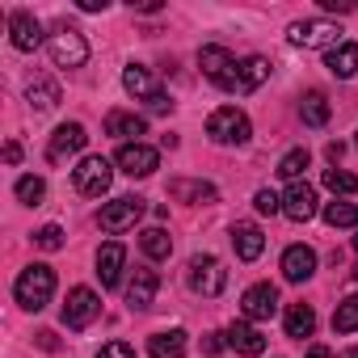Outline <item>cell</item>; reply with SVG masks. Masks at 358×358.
<instances>
[{"instance_id": "1", "label": "cell", "mask_w": 358, "mask_h": 358, "mask_svg": "<svg viewBox=\"0 0 358 358\" xmlns=\"http://www.w3.org/2000/svg\"><path fill=\"white\" fill-rule=\"evenodd\" d=\"M13 295H17V303H22L26 312H43V308L51 303V295H55V270L43 266V262L26 266V270L17 274V282H13Z\"/></svg>"}, {"instance_id": "2", "label": "cell", "mask_w": 358, "mask_h": 358, "mask_svg": "<svg viewBox=\"0 0 358 358\" xmlns=\"http://www.w3.org/2000/svg\"><path fill=\"white\" fill-rule=\"evenodd\" d=\"M199 68H203V76L215 85V89H224V93H236V80H241V64H236V55L228 51V47H203L199 51Z\"/></svg>"}, {"instance_id": "3", "label": "cell", "mask_w": 358, "mask_h": 358, "mask_svg": "<svg viewBox=\"0 0 358 358\" xmlns=\"http://www.w3.org/2000/svg\"><path fill=\"white\" fill-rule=\"evenodd\" d=\"M207 135H211L215 143H224V148H241V143H249L253 127H249L245 110H236V106H220V110L207 118Z\"/></svg>"}, {"instance_id": "4", "label": "cell", "mask_w": 358, "mask_h": 358, "mask_svg": "<svg viewBox=\"0 0 358 358\" xmlns=\"http://www.w3.org/2000/svg\"><path fill=\"white\" fill-rule=\"evenodd\" d=\"M122 89H127L135 101H148V110H156V114L173 110L169 93H164V89H156V80H152V72H148L143 64H127V68H122Z\"/></svg>"}, {"instance_id": "5", "label": "cell", "mask_w": 358, "mask_h": 358, "mask_svg": "<svg viewBox=\"0 0 358 358\" xmlns=\"http://www.w3.org/2000/svg\"><path fill=\"white\" fill-rule=\"evenodd\" d=\"M287 43L291 47H303V51H312V47L333 51V47H341V30L333 22H324V17H308V22H295L287 30Z\"/></svg>"}, {"instance_id": "6", "label": "cell", "mask_w": 358, "mask_h": 358, "mask_svg": "<svg viewBox=\"0 0 358 358\" xmlns=\"http://www.w3.org/2000/svg\"><path fill=\"white\" fill-rule=\"evenodd\" d=\"M47 51H51L55 68H85V59H89V43H85V34L76 26H59L47 38Z\"/></svg>"}, {"instance_id": "7", "label": "cell", "mask_w": 358, "mask_h": 358, "mask_svg": "<svg viewBox=\"0 0 358 358\" xmlns=\"http://www.w3.org/2000/svg\"><path fill=\"white\" fill-rule=\"evenodd\" d=\"M110 182H114V169H110L106 156H85V160L72 169V186H76L85 199H101V194L110 190Z\"/></svg>"}, {"instance_id": "8", "label": "cell", "mask_w": 358, "mask_h": 358, "mask_svg": "<svg viewBox=\"0 0 358 358\" xmlns=\"http://www.w3.org/2000/svg\"><path fill=\"white\" fill-rule=\"evenodd\" d=\"M186 278H190V291H199V295H207V299H215V295L228 287V270H224V266H220V257H211V253L190 257Z\"/></svg>"}, {"instance_id": "9", "label": "cell", "mask_w": 358, "mask_h": 358, "mask_svg": "<svg viewBox=\"0 0 358 358\" xmlns=\"http://www.w3.org/2000/svg\"><path fill=\"white\" fill-rule=\"evenodd\" d=\"M148 211V203L143 199H135V194H122V199H114V203H106L101 211H97V228L101 232H127V228H135L139 224V215Z\"/></svg>"}, {"instance_id": "10", "label": "cell", "mask_w": 358, "mask_h": 358, "mask_svg": "<svg viewBox=\"0 0 358 358\" xmlns=\"http://www.w3.org/2000/svg\"><path fill=\"white\" fill-rule=\"evenodd\" d=\"M97 312H101V299H97V291H89V287H72L68 291V299H64V324L68 329H89L93 320H97Z\"/></svg>"}, {"instance_id": "11", "label": "cell", "mask_w": 358, "mask_h": 358, "mask_svg": "<svg viewBox=\"0 0 358 358\" xmlns=\"http://www.w3.org/2000/svg\"><path fill=\"white\" fill-rule=\"evenodd\" d=\"M114 164H118L127 177H152L156 164H160V152L148 148V143H122L118 156H114Z\"/></svg>"}, {"instance_id": "12", "label": "cell", "mask_w": 358, "mask_h": 358, "mask_svg": "<svg viewBox=\"0 0 358 358\" xmlns=\"http://www.w3.org/2000/svg\"><path fill=\"white\" fill-rule=\"evenodd\" d=\"M241 312H245V320H270L278 312V287H270V282L249 287L241 299Z\"/></svg>"}, {"instance_id": "13", "label": "cell", "mask_w": 358, "mask_h": 358, "mask_svg": "<svg viewBox=\"0 0 358 358\" xmlns=\"http://www.w3.org/2000/svg\"><path fill=\"white\" fill-rule=\"evenodd\" d=\"M282 215L295 220V224H308V220L316 215V190H312L308 182H291V190H287V199H282Z\"/></svg>"}, {"instance_id": "14", "label": "cell", "mask_w": 358, "mask_h": 358, "mask_svg": "<svg viewBox=\"0 0 358 358\" xmlns=\"http://www.w3.org/2000/svg\"><path fill=\"white\" fill-rule=\"evenodd\" d=\"M156 291H160V274H156V270H148V266H139V270H135V278L127 282V303H131L135 312H143V308H152Z\"/></svg>"}, {"instance_id": "15", "label": "cell", "mask_w": 358, "mask_h": 358, "mask_svg": "<svg viewBox=\"0 0 358 358\" xmlns=\"http://www.w3.org/2000/svg\"><path fill=\"white\" fill-rule=\"evenodd\" d=\"M122 262H127L122 241H106V245L97 249V278H101V287H118V278H122Z\"/></svg>"}, {"instance_id": "16", "label": "cell", "mask_w": 358, "mask_h": 358, "mask_svg": "<svg viewBox=\"0 0 358 358\" xmlns=\"http://www.w3.org/2000/svg\"><path fill=\"white\" fill-rule=\"evenodd\" d=\"M312 274H316V253L308 245H291L282 253V278L287 282H308Z\"/></svg>"}, {"instance_id": "17", "label": "cell", "mask_w": 358, "mask_h": 358, "mask_svg": "<svg viewBox=\"0 0 358 358\" xmlns=\"http://www.w3.org/2000/svg\"><path fill=\"white\" fill-rule=\"evenodd\" d=\"M224 337H228V345H232L236 354H245V358H257V354L266 350V337H262L249 320H232V324L224 329Z\"/></svg>"}, {"instance_id": "18", "label": "cell", "mask_w": 358, "mask_h": 358, "mask_svg": "<svg viewBox=\"0 0 358 358\" xmlns=\"http://www.w3.org/2000/svg\"><path fill=\"white\" fill-rule=\"evenodd\" d=\"M85 127L80 122H64L55 135H51V143H47V160H64V156H72V152H80L85 148Z\"/></svg>"}, {"instance_id": "19", "label": "cell", "mask_w": 358, "mask_h": 358, "mask_svg": "<svg viewBox=\"0 0 358 358\" xmlns=\"http://www.w3.org/2000/svg\"><path fill=\"white\" fill-rule=\"evenodd\" d=\"M9 38H13L17 51H38V43H43V26H38V17H30V13H13V17H9Z\"/></svg>"}, {"instance_id": "20", "label": "cell", "mask_w": 358, "mask_h": 358, "mask_svg": "<svg viewBox=\"0 0 358 358\" xmlns=\"http://www.w3.org/2000/svg\"><path fill=\"white\" fill-rule=\"evenodd\" d=\"M232 249H236L241 262H257L262 249H266V232L257 224H236L232 228Z\"/></svg>"}, {"instance_id": "21", "label": "cell", "mask_w": 358, "mask_h": 358, "mask_svg": "<svg viewBox=\"0 0 358 358\" xmlns=\"http://www.w3.org/2000/svg\"><path fill=\"white\" fill-rule=\"evenodd\" d=\"M143 131H148V122H143L139 114H127V110H110V114H106V135H114V139L139 143Z\"/></svg>"}, {"instance_id": "22", "label": "cell", "mask_w": 358, "mask_h": 358, "mask_svg": "<svg viewBox=\"0 0 358 358\" xmlns=\"http://www.w3.org/2000/svg\"><path fill=\"white\" fill-rule=\"evenodd\" d=\"M169 194L177 203H215L220 190L211 182H190V177H177V182H169Z\"/></svg>"}, {"instance_id": "23", "label": "cell", "mask_w": 358, "mask_h": 358, "mask_svg": "<svg viewBox=\"0 0 358 358\" xmlns=\"http://www.w3.org/2000/svg\"><path fill=\"white\" fill-rule=\"evenodd\" d=\"M186 345H190V341H186L182 329H164V333H152V337H148V354H152V358H182Z\"/></svg>"}, {"instance_id": "24", "label": "cell", "mask_w": 358, "mask_h": 358, "mask_svg": "<svg viewBox=\"0 0 358 358\" xmlns=\"http://www.w3.org/2000/svg\"><path fill=\"white\" fill-rule=\"evenodd\" d=\"M26 97H30L34 110H55V106H59V85H55L47 72H34V80L26 85Z\"/></svg>"}, {"instance_id": "25", "label": "cell", "mask_w": 358, "mask_h": 358, "mask_svg": "<svg viewBox=\"0 0 358 358\" xmlns=\"http://www.w3.org/2000/svg\"><path fill=\"white\" fill-rule=\"evenodd\" d=\"M324 68H329L337 80H350V76L358 72V43H341V47H333V51L324 55Z\"/></svg>"}, {"instance_id": "26", "label": "cell", "mask_w": 358, "mask_h": 358, "mask_svg": "<svg viewBox=\"0 0 358 358\" xmlns=\"http://www.w3.org/2000/svg\"><path fill=\"white\" fill-rule=\"evenodd\" d=\"M266 76H270V59H266V55H249V59H241V80H236V93H253Z\"/></svg>"}, {"instance_id": "27", "label": "cell", "mask_w": 358, "mask_h": 358, "mask_svg": "<svg viewBox=\"0 0 358 358\" xmlns=\"http://www.w3.org/2000/svg\"><path fill=\"white\" fill-rule=\"evenodd\" d=\"M312 329H316V312L308 303H291L287 308V337L303 341V337H312Z\"/></svg>"}, {"instance_id": "28", "label": "cell", "mask_w": 358, "mask_h": 358, "mask_svg": "<svg viewBox=\"0 0 358 358\" xmlns=\"http://www.w3.org/2000/svg\"><path fill=\"white\" fill-rule=\"evenodd\" d=\"M329 114H333V110H329V97H324V93H316V89L299 101V118H303V127H324V122H329Z\"/></svg>"}, {"instance_id": "29", "label": "cell", "mask_w": 358, "mask_h": 358, "mask_svg": "<svg viewBox=\"0 0 358 358\" xmlns=\"http://www.w3.org/2000/svg\"><path fill=\"white\" fill-rule=\"evenodd\" d=\"M139 249H143L152 262H164V257L173 253V236H169L164 228H148V232H139Z\"/></svg>"}, {"instance_id": "30", "label": "cell", "mask_w": 358, "mask_h": 358, "mask_svg": "<svg viewBox=\"0 0 358 358\" xmlns=\"http://www.w3.org/2000/svg\"><path fill=\"white\" fill-rule=\"evenodd\" d=\"M358 329V295H345L333 312V333H354Z\"/></svg>"}, {"instance_id": "31", "label": "cell", "mask_w": 358, "mask_h": 358, "mask_svg": "<svg viewBox=\"0 0 358 358\" xmlns=\"http://www.w3.org/2000/svg\"><path fill=\"white\" fill-rule=\"evenodd\" d=\"M324 224L329 228H358V207L354 203H329L324 207Z\"/></svg>"}, {"instance_id": "32", "label": "cell", "mask_w": 358, "mask_h": 358, "mask_svg": "<svg viewBox=\"0 0 358 358\" xmlns=\"http://www.w3.org/2000/svg\"><path fill=\"white\" fill-rule=\"evenodd\" d=\"M303 169H308V148H291V152L278 160V177H287V182H295Z\"/></svg>"}, {"instance_id": "33", "label": "cell", "mask_w": 358, "mask_h": 358, "mask_svg": "<svg viewBox=\"0 0 358 358\" xmlns=\"http://www.w3.org/2000/svg\"><path fill=\"white\" fill-rule=\"evenodd\" d=\"M17 199L26 207H38L47 199V182H43V177H22V182H17Z\"/></svg>"}, {"instance_id": "34", "label": "cell", "mask_w": 358, "mask_h": 358, "mask_svg": "<svg viewBox=\"0 0 358 358\" xmlns=\"http://www.w3.org/2000/svg\"><path fill=\"white\" fill-rule=\"evenodd\" d=\"M324 186H329L333 194H354V190H358V177L345 173V169H324Z\"/></svg>"}, {"instance_id": "35", "label": "cell", "mask_w": 358, "mask_h": 358, "mask_svg": "<svg viewBox=\"0 0 358 358\" xmlns=\"http://www.w3.org/2000/svg\"><path fill=\"white\" fill-rule=\"evenodd\" d=\"M34 245H38V249H47V253H59V249H64V228H59V224L38 228V232H34Z\"/></svg>"}, {"instance_id": "36", "label": "cell", "mask_w": 358, "mask_h": 358, "mask_svg": "<svg viewBox=\"0 0 358 358\" xmlns=\"http://www.w3.org/2000/svg\"><path fill=\"white\" fill-rule=\"evenodd\" d=\"M253 207H257L262 215H278V211H282V199H278L270 186H262V190L253 194Z\"/></svg>"}, {"instance_id": "37", "label": "cell", "mask_w": 358, "mask_h": 358, "mask_svg": "<svg viewBox=\"0 0 358 358\" xmlns=\"http://www.w3.org/2000/svg\"><path fill=\"white\" fill-rule=\"evenodd\" d=\"M97 358H135V350H131L127 341H106V345L97 350Z\"/></svg>"}, {"instance_id": "38", "label": "cell", "mask_w": 358, "mask_h": 358, "mask_svg": "<svg viewBox=\"0 0 358 358\" xmlns=\"http://www.w3.org/2000/svg\"><path fill=\"white\" fill-rule=\"evenodd\" d=\"M320 9H329V13H354L350 0H320Z\"/></svg>"}, {"instance_id": "39", "label": "cell", "mask_w": 358, "mask_h": 358, "mask_svg": "<svg viewBox=\"0 0 358 358\" xmlns=\"http://www.w3.org/2000/svg\"><path fill=\"white\" fill-rule=\"evenodd\" d=\"M220 337H224V333H207L203 350H207V354H220V350H224V341H220Z\"/></svg>"}, {"instance_id": "40", "label": "cell", "mask_w": 358, "mask_h": 358, "mask_svg": "<svg viewBox=\"0 0 358 358\" xmlns=\"http://www.w3.org/2000/svg\"><path fill=\"white\" fill-rule=\"evenodd\" d=\"M5 160L17 164V160H22V143H5Z\"/></svg>"}, {"instance_id": "41", "label": "cell", "mask_w": 358, "mask_h": 358, "mask_svg": "<svg viewBox=\"0 0 358 358\" xmlns=\"http://www.w3.org/2000/svg\"><path fill=\"white\" fill-rule=\"evenodd\" d=\"M38 345H43V350H59V341H55V333H47V329L38 333Z\"/></svg>"}, {"instance_id": "42", "label": "cell", "mask_w": 358, "mask_h": 358, "mask_svg": "<svg viewBox=\"0 0 358 358\" xmlns=\"http://www.w3.org/2000/svg\"><path fill=\"white\" fill-rule=\"evenodd\" d=\"M80 9H85V13H101V9H106V0H80Z\"/></svg>"}, {"instance_id": "43", "label": "cell", "mask_w": 358, "mask_h": 358, "mask_svg": "<svg viewBox=\"0 0 358 358\" xmlns=\"http://www.w3.org/2000/svg\"><path fill=\"white\" fill-rule=\"evenodd\" d=\"M324 152H329V160H333V164H337V160H341V152H345V148H341V143H329V148H324Z\"/></svg>"}, {"instance_id": "44", "label": "cell", "mask_w": 358, "mask_h": 358, "mask_svg": "<svg viewBox=\"0 0 358 358\" xmlns=\"http://www.w3.org/2000/svg\"><path fill=\"white\" fill-rule=\"evenodd\" d=\"M308 358H329V350H324V345H312V350H308Z\"/></svg>"}, {"instance_id": "45", "label": "cell", "mask_w": 358, "mask_h": 358, "mask_svg": "<svg viewBox=\"0 0 358 358\" xmlns=\"http://www.w3.org/2000/svg\"><path fill=\"white\" fill-rule=\"evenodd\" d=\"M341 358H358V345H354V350H345V354H341Z\"/></svg>"}, {"instance_id": "46", "label": "cell", "mask_w": 358, "mask_h": 358, "mask_svg": "<svg viewBox=\"0 0 358 358\" xmlns=\"http://www.w3.org/2000/svg\"><path fill=\"white\" fill-rule=\"evenodd\" d=\"M354 249H358V236H354Z\"/></svg>"}]
</instances>
